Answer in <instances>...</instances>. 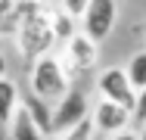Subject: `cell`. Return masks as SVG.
I'll list each match as a JSON object with an SVG mask.
<instances>
[{"label":"cell","instance_id":"6da1fadb","mask_svg":"<svg viewBox=\"0 0 146 140\" xmlns=\"http://www.w3.org/2000/svg\"><path fill=\"white\" fill-rule=\"evenodd\" d=\"M72 78L68 72L62 69V59L53 53H44L37 59H31V75H28V84H31V93L47 100V103H56L59 97L72 87Z\"/></svg>","mask_w":146,"mask_h":140},{"label":"cell","instance_id":"7a4b0ae2","mask_svg":"<svg viewBox=\"0 0 146 140\" xmlns=\"http://www.w3.org/2000/svg\"><path fill=\"white\" fill-rule=\"evenodd\" d=\"M65 50H62V69L68 72V78L72 75H84L90 72L93 65H96V59H100V44L96 41H90L84 31H75L65 44H62Z\"/></svg>","mask_w":146,"mask_h":140},{"label":"cell","instance_id":"3957f363","mask_svg":"<svg viewBox=\"0 0 146 140\" xmlns=\"http://www.w3.org/2000/svg\"><path fill=\"white\" fill-rule=\"evenodd\" d=\"M118 22V3L115 0H87L84 13H81V31L90 41H106L112 34V28Z\"/></svg>","mask_w":146,"mask_h":140},{"label":"cell","instance_id":"277c9868","mask_svg":"<svg viewBox=\"0 0 146 140\" xmlns=\"http://www.w3.org/2000/svg\"><path fill=\"white\" fill-rule=\"evenodd\" d=\"M90 115L87 93L81 87H68L56 103H53V134H62L68 128H75L78 121H84Z\"/></svg>","mask_w":146,"mask_h":140},{"label":"cell","instance_id":"5b68a950","mask_svg":"<svg viewBox=\"0 0 146 140\" xmlns=\"http://www.w3.org/2000/svg\"><path fill=\"white\" fill-rule=\"evenodd\" d=\"M96 93L103 97V100H112V103H121V106H134V97H137V90L131 87L127 81V75H124V69H103L100 72V78H96Z\"/></svg>","mask_w":146,"mask_h":140},{"label":"cell","instance_id":"8992f818","mask_svg":"<svg viewBox=\"0 0 146 140\" xmlns=\"http://www.w3.org/2000/svg\"><path fill=\"white\" fill-rule=\"evenodd\" d=\"M90 121H93V131H103V134H115V131H124L131 128V109L121 106V103H112V100H103L90 109Z\"/></svg>","mask_w":146,"mask_h":140},{"label":"cell","instance_id":"52a82bcc","mask_svg":"<svg viewBox=\"0 0 146 140\" xmlns=\"http://www.w3.org/2000/svg\"><path fill=\"white\" fill-rule=\"evenodd\" d=\"M19 103H22V109L31 115V121H34L44 134H53V103H47V100H40V97H34V93L22 97Z\"/></svg>","mask_w":146,"mask_h":140},{"label":"cell","instance_id":"ba28073f","mask_svg":"<svg viewBox=\"0 0 146 140\" xmlns=\"http://www.w3.org/2000/svg\"><path fill=\"white\" fill-rule=\"evenodd\" d=\"M9 140H47V134L31 121L28 112L22 109V103L13 112V118H9Z\"/></svg>","mask_w":146,"mask_h":140},{"label":"cell","instance_id":"9c48e42d","mask_svg":"<svg viewBox=\"0 0 146 140\" xmlns=\"http://www.w3.org/2000/svg\"><path fill=\"white\" fill-rule=\"evenodd\" d=\"M19 100H22V93H19V84L9 81L6 75L0 78V125H9V118H13V112L19 109Z\"/></svg>","mask_w":146,"mask_h":140},{"label":"cell","instance_id":"30bf717a","mask_svg":"<svg viewBox=\"0 0 146 140\" xmlns=\"http://www.w3.org/2000/svg\"><path fill=\"white\" fill-rule=\"evenodd\" d=\"M50 28H53L56 44H65V41L78 31V19H75V16H68L65 9H50Z\"/></svg>","mask_w":146,"mask_h":140},{"label":"cell","instance_id":"8fae6325","mask_svg":"<svg viewBox=\"0 0 146 140\" xmlns=\"http://www.w3.org/2000/svg\"><path fill=\"white\" fill-rule=\"evenodd\" d=\"M124 75H127V81H131V87H134V90L146 87V50H140V53H134L131 59H127Z\"/></svg>","mask_w":146,"mask_h":140},{"label":"cell","instance_id":"7c38bea8","mask_svg":"<svg viewBox=\"0 0 146 140\" xmlns=\"http://www.w3.org/2000/svg\"><path fill=\"white\" fill-rule=\"evenodd\" d=\"M143 125H146V87H140L134 97V106H131V128L140 131Z\"/></svg>","mask_w":146,"mask_h":140},{"label":"cell","instance_id":"4fadbf2b","mask_svg":"<svg viewBox=\"0 0 146 140\" xmlns=\"http://www.w3.org/2000/svg\"><path fill=\"white\" fill-rule=\"evenodd\" d=\"M59 140H93V121H90V115L84 121H78L75 128H68V131H62Z\"/></svg>","mask_w":146,"mask_h":140},{"label":"cell","instance_id":"5bb4252c","mask_svg":"<svg viewBox=\"0 0 146 140\" xmlns=\"http://www.w3.org/2000/svg\"><path fill=\"white\" fill-rule=\"evenodd\" d=\"M84 6H87V0H59V9H65V13L75 16V19H81Z\"/></svg>","mask_w":146,"mask_h":140},{"label":"cell","instance_id":"9a60e30c","mask_svg":"<svg viewBox=\"0 0 146 140\" xmlns=\"http://www.w3.org/2000/svg\"><path fill=\"white\" fill-rule=\"evenodd\" d=\"M109 140H137V131L134 128H124V131H115Z\"/></svg>","mask_w":146,"mask_h":140},{"label":"cell","instance_id":"2e32d148","mask_svg":"<svg viewBox=\"0 0 146 140\" xmlns=\"http://www.w3.org/2000/svg\"><path fill=\"white\" fill-rule=\"evenodd\" d=\"M13 3H16V0H0V22H3L6 16H9V9H13Z\"/></svg>","mask_w":146,"mask_h":140},{"label":"cell","instance_id":"e0dca14e","mask_svg":"<svg viewBox=\"0 0 146 140\" xmlns=\"http://www.w3.org/2000/svg\"><path fill=\"white\" fill-rule=\"evenodd\" d=\"M6 69H9V62H6V56L0 53V78H3V75H6Z\"/></svg>","mask_w":146,"mask_h":140},{"label":"cell","instance_id":"ac0fdd59","mask_svg":"<svg viewBox=\"0 0 146 140\" xmlns=\"http://www.w3.org/2000/svg\"><path fill=\"white\" fill-rule=\"evenodd\" d=\"M34 3H47V0H34Z\"/></svg>","mask_w":146,"mask_h":140}]
</instances>
